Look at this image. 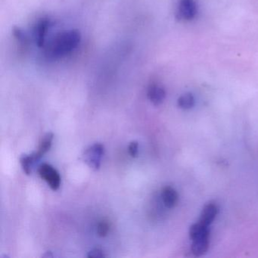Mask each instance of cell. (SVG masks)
<instances>
[{
  "label": "cell",
  "mask_w": 258,
  "mask_h": 258,
  "mask_svg": "<svg viewBox=\"0 0 258 258\" xmlns=\"http://www.w3.org/2000/svg\"><path fill=\"white\" fill-rule=\"evenodd\" d=\"M81 41V33L77 30L60 33L51 43L48 55L52 58H63L75 51Z\"/></svg>",
  "instance_id": "1"
},
{
  "label": "cell",
  "mask_w": 258,
  "mask_h": 258,
  "mask_svg": "<svg viewBox=\"0 0 258 258\" xmlns=\"http://www.w3.org/2000/svg\"><path fill=\"white\" fill-rule=\"evenodd\" d=\"M39 174L52 190L58 189L61 185V176L50 164H43L38 169Z\"/></svg>",
  "instance_id": "2"
},
{
  "label": "cell",
  "mask_w": 258,
  "mask_h": 258,
  "mask_svg": "<svg viewBox=\"0 0 258 258\" xmlns=\"http://www.w3.org/2000/svg\"><path fill=\"white\" fill-rule=\"evenodd\" d=\"M103 154L104 146L100 143H96L86 150L84 160L90 167L97 170L100 167L101 158Z\"/></svg>",
  "instance_id": "3"
},
{
  "label": "cell",
  "mask_w": 258,
  "mask_h": 258,
  "mask_svg": "<svg viewBox=\"0 0 258 258\" xmlns=\"http://www.w3.org/2000/svg\"><path fill=\"white\" fill-rule=\"evenodd\" d=\"M197 4L196 0H179L178 15L180 19L191 21L197 15Z\"/></svg>",
  "instance_id": "4"
},
{
  "label": "cell",
  "mask_w": 258,
  "mask_h": 258,
  "mask_svg": "<svg viewBox=\"0 0 258 258\" xmlns=\"http://www.w3.org/2000/svg\"><path fill=\"white\" fill-rule=\"evenodd\" d=\"M51 27V22L48 19H42L37 22L34 28V37L39 47H43L46 42L48 31Z\"/></svg>",
  "instance_id": "5"
},
{
  "label": "cell",
  "mask_w": 258,
  "mask_h": 258,
  "mask_svg": "<svg viewBox=\"0 0 258 258\" xmlns=\"http://www.w3.org/2000/svg\"><path fill=\"white\" fill-rule=\"evenodd\" d=\"M148 97L155 105H159L166 98V91L158 84H152L148 90Z\"/></svg>",
  "instance_id": "6"
},
{
  "label": "cell",
  "mask_w": 258,
  "mask_h": 258,
  "mask_svg": "<svg viewBox=\"0 0 258 258\" xmlns=\"http://www.w3.org/2000/svg\"><path fill=\"white\" fill-rule=\"evenodd\" d=\"M208 247H209V235H205L192 240L191 251L196 256H199L205 254Z\"/></svg>",
  "instance_id": "7"
},
{
  "label": "cell",
  "mask_w": 258,
  "mask_h": 258,
  "mask_svg": "<svg viewBox=\"0 0 258 258\" xmlns=\"http://www.w3.org/2000/svg\"><path fill=\"white\" fill-rule=\"evenodd\" d=\"M53 137L54 136L52 133H49L43 137L41 142H40V146H39L38 151L35 153L32 154L36 162L38 161L46 152H49V149H51V146H52Z\"/></svg>",
  "instance_id": "8"
},
{
  "label": "cell",
  "mask_w": 258,
  "mask_h": 258,
  "mask_svg": "<svg viewBox=\"0 0 258 258\" xmlns=\"http://www.w3.org/2000/svg\"><path fill=\"white\" fill-rule=\"evenodd\" d=\"M217 212H218V209H217V205L214 204H208L202 211L199 223H202L206 226H209L215 219Z\"/></svg>",
  "instance_id": "9"
},
{
  "label": "cell",
  "mask_w": 258,
  "mask_h": 258,
  "mask_svg": "<svg viewBox=\"0 0 258 258\" xmlns=\"http://www.w3.org/2000/svg\"><path fill=\"white\" fill-rule=\"evenodd\" d=\"M161 198L164 205L167 208H173L177 203L178 194L174 188L170 186H166L163 188Z\"/></svg>",
  "instance_id": "10"
},
{
  "label": "cell",
  "mask_w": 258,
  "mask_h": 258,
  "mask_svg": "<svg viewBox=\"0 0 258 258\" xmlns=\"http://www.w3.org/2000/svg\"><path fill=\"white\" fill-rule=\"evenodd\" d=\"M189 235L191 239L194 240L205 235H209V230L208 226H205L202 223H196L190 227Z\"/></svg>",
  "instance_id": "11"
},
{
  "label": "cell",
  "mask_w": 258,
  "mask_h": 258,
  "mask_svg": "<svg viewBox=\"0 0 258 258\" xmlns=\"http://www.w3.org/2000/svg\"><path fill=\"white\" fill-rule=\"evenodd\" d=\"M178 105L182 109H190L195 105V98L191 93H185L178 99Z\"/></svg>",
  "instance_id": "12"
},
{
  "label": "cell",
  "mask_w": 258,
  "mask_h": 258,
  "mask_svg": "<svg viewBox=\"0 0 258 258\" xmlns=\"http://www.w3.org/2000/svg\"><path fill=\"white\" fill-rule=\"evenodd\" d=\"M20 161L25 173L28 175L31 174L33 165L36 163L32 155H24L21 158Z\"/></svg>",
  "instance_id": "13"
},
{
  "label": "cell",
  "mask_w": 258,
  "mask_h": 258,
  "mask_svg": "<svg viewBox=\"0 0 258 258\" xmlns=\"http://www.w3.org/2000/svg\"><path fill=\"white\" fill-rule=\"evenodd\" d=\"M13 36H14L15 38L18 40V42L21 43L22 45H27L28 43V36L26 35L24 31H22L21 28H13Z\"/></svg>",
  "instance_id": "14"
},
{
  "label": "cell",
  "mask_w": 258,
  "mask_h": 258,
  "mask_svg": "<svg viewBox=\"0 0 258 258\" xmlns=\"http://www.w3.org/2000/svg\"><path fill=\"white\" fill-rule=\"evenodd\" d=\"M109 224L106 221H101L97 225V233L100 237H105L109 232Z\"/></svg>",
  "instance_id": "15"
},
{
  "label": "cell",
  "mask_w": 258,
  "mask_h": 258,
  "mask_svg": "<svg viewBox=\"0 0 258 258\" xmlns=\"http://www.w3.org/2000/svg\"><path fill=\"white\" fill-rule=\"evenodd\" d=\"M128 150H129L130 155L133 158H136L138 155L139 152V144L137 141L131 142V144L129 145L128 147Z\"/></svg>",
  "instance_id": "16"
},
{
  "label": "cell",
  "mask_w": 258,
  "mask_h": 258,
  "mask_svg": "<svg viewBox=\"0 0 258 258\" xmlns=\"http://www.w3.org/2000/svg\"><path fill=\"white\" fill-rule=\"evenodd\" d=\"M105 256L103 250L101 248H94L89 252L88 257H103Z\"/></svg>",
  "instance_id": "17"
}]
</instances>
